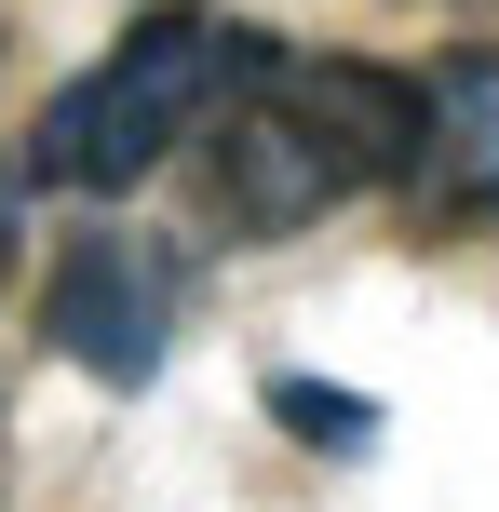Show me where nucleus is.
Returning <instances> with one entry per match:
<instances>
[{"mask_svg":"<svg viewBox=\"0 0 499 512\" xmlns=\"http://www.w3.org/2000/svg\"><path fill=\"white\" fill-rule=\"evenodd\" d=\"M432 135V81L365 68V54H284L243 81V108L203 135V230L216 243H284L311 216H338L351 189H405Z\"/></svg>","mask_w":499,"mask_h":512,"instance_id":"f257e3e1","label":"nucleus"},{"mask_svg":"<svg viewBox=\"0 0 499 512\" xmlns=\"http://www.w3.org/2000/svg\"><path fill=\"white\" fill-rule=\"evenodd\" d=\"M405 216H432V230L499 216V54L432 68V135H419V176H405Z\"/></svg>","mask_w":499,"mask_h":512,"instance_id":"20e7f679","label":"nucleus"},{"mask_svg":"<svg viewBox=\"0 0 499 512\" xmlns=\"http://www.w3.org/2000/svg\"><path fill=\"white\" fill-rule=\"evenodd\" d=\"M14 203H27V176H0V283H14Z\"/></svg>","mask_w":499,"mask_h":512,"instance_id":"423d86ee","label":"nucleus"},{"mask_svg":"<svg viewBox=\"0 0 499 512\" xmlns=\"http://www.w3.org/2000/svg\"><path fill=\"white\" fill-rule=\"evenodd\" d=\"M257 68H270V41H257L243 14H216V0H162V14H135L122 41L27 122V189H81V203L149 189L176 149H203V135L243 108Z\"/></svg>","mask_w":499,"mask_h":512,"instance_id":"f03ea898","label":"nucleus"},{"mask_svg":"<svg viewBox=\"0 0 499 512\" xmlns=\"http://www.w3.org/2000/svg\"><path fill=\"white\" fill-rule=\"evenodd\" d=\"M176 310H189V270L176 243H135V230H81L41 283V337L108 391H149L162 351H176Z\"/></svg>","mask_w":499,"mask_h":512,"instance_id":"7ed1b4c3","label":"nucleus"},{"mask_svg":"<svg viewBox=\"0 0 499 512\" xmlns=\"http://www.w3.org/2000/svg\"><path fill=\"white\" fill-rule=\"evenodd\" d=\"M270 418H284L297 445H338V459H351V445L378 432V405H351V391H324V378H297V364H284V378H270Z\"/></svg>","mask_w":499,"mask_h":512,"instance_id":"39448f33","label":"nucleus"}]
</instances>
